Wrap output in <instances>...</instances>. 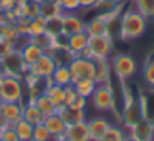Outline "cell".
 <instances>
[{"instance_id":"27","label":"cell","mask_w":154,"mask_h":141,"mask_svg":"<svg viewBox=\"0 0 154 141\" xmlns=\"http://www.w3.org/2000/svg\"><path fill=\"white\" fill-rule=\"evenodd\" d=\"M35 104H36V107L42 111V114H44L45 117L52 116V114L57 113V107H55V104H54L51 99L47 96V93L39 95V96L35 99Z\"/></svg>"},{"instance_id":"41","label":"cell","mask_w":154,"mask_h":141,"mask_svg":"<svg viewBox=\"0 0 154 141\" xmlns=\"http://www.w3.org/2000/svg\"><path fill=\"white\" fill-rule=\"evenodd\" d=\"M99 0H79V8L81 9H91L96 6Z\"/></svg>"},{"instance_id":"11","label":"cell","mask_w":154,"mask_h":141,"mask_svg":"<svg viewBox=\"0 0 154 141\" xmlns=\"http://www.w3.org/2000/svg\"><path fill=\"white\" fill-rule=\"evenodd\" d=\"M84 29H85V23L79 15H76L73 12H63V15H61V35L70 36L73 33L82 32Z\"/></svg>"},{"instance_id":"23","label":"cell","mask_w":154,"mask_h":141,"mask_svg":"<svg viewBox=\"0 0 154 141\" xmlns=\"http://www.w3.org/2000/svg\"><path fill=\"white\" fill-rule=\"evenodd\" d=\"M47 96L51 99L52 102L55 104L57 107V111L58 108L64 107V98H66V87H61V86H57V84H50L45 90Z\"/></svg>"},{"instance_id":"44","label":"cell","mask_w":154,"mask_h":141,"mask_svg":"<svg viewBox=\"0 0 154 141\" xmlns=\"http://www.w3.org/2000/svg\"><path fill=\"white\" fill-rule=\"evenodd\" d=\"M27 2H30V0H17V5H24Z\"/></svg>"},{"instance_id":"40","label":"cell","mask_w":154,"mask_h":141,"mask_svg":"<svg viewBox=\"0 0 154 141\" xmlns=\"http://www.w3.org/2000/svg\"><path fill=\"white\" fill-rule=\"evenodd\" d=\"M69 107H73V108H78V110H85V107H87V98H82V96H76V99H75V102L72 104V105H69Z\"/></svg>"},{"instance_id":"47","label":"cell","mask_w":154,"mask_h":141,"mask_svg":"<svg viewBox=\"0 0 154 141\" xmlns=\"http://www.w3.org/2000/svg\"><path fill=\"white\" fill-rule=\"evenodd\" d=\"M57 141H72V140H69L67 137H61V138H58Z\"/></svg>"},{"instance_id":"6","label":"cell","mask_w":154,"mask_h":141,"mask_svg":"<svg viewBox=\"0 0 154 141\" xmlns=\"http://www.w3.org/2000/svg\"><path fill=\"white\" fill-rule=\"evenodd\" d=\"M112 69L115 72V75L121 80L126 81L129 78H132L136 71H138V65L135 62V59L129 54H117L112 59Z\"/></svg>"},{"instance_id":"14","label":"cell","mask_w":154,"mask_h":141,"mask_svg":"<svg viewBox=\"0 0 154 141\" xmlns=\"http://www.w3.org/2000/svg\"><path fill=\"white\" fill-rule=\"evenodd\" d=\"M64 137H67L69 140H72V141H91L87 120L67 125V129H66V135Z\"/></svg>"},{"instance_id":"2","label":"cell","mask_w":154,"mask_h":141,"mask_svg":"<svg viewBox=\"0 0 154 141\" xmlns=\"http://www.w3.org/2000/svg\"><path fill=\"white\" fill-rule=\"evenodd\" d=\"M24 87H26L24 80L5 75L0 84V101L2 102H23Z\"/></svg>"},{"instance_id":"13","label":"cell","mask_w":154,"mask_h":141,"mask_svg":"<svg viewBox=\"0 0 154 141\" xmlns=\"http://www.w3.org/2000/svg\"><path fill=\"white\" fill-rule=\"evenodd\" d=\"M88 42H90V36L85 33V30H82V32H78V33L67 36L66 47L73 56H79L85 48H88Z\"/></svg>"},{"instance_id":"25","label":"cell","mask_w":154,"mask_h":141,"mask_svg":"<svg viewBox=\"0 0 154 141\" xmlns=\"http://www.w3.org/2000/svg\"><path fill=\"white\" fill-rule=\"evenodd\" d=\"M14 129H15V132H17L20 141H32L33 140V129H35V126H33L32 123H29L27 120H24V119L18 120V122L14 125Z\"/></svg>"},{"instance_id":"5","label":"cell","mask_w":154,"mask_h":141,"mask_svg":"<svg viewBox=\"0 0 154 141\" xmlns=\"http://www.w3.org/2000/svg\"><path fill=\"white\" fill-rule=\"evenodd\" d=\"M93 107L99 111H112L115 108V95L111 89V83H100L91 95Z\"/></svg>"},{"instance_id":"46","label":"cell","mask_w":154,"mask_h":141,"mask_svg":"<svg viewBox=\"0 0 154 141\" xmlns=\"http://www.w3.org/2000/svg\"><path fill=\"white\" fill-rule=\"evenodd\" d=\"M30 2H33V3H38V5H41V3H44L45 0H30Z\"/></svg>"},{"instance_id":"48","label":"cell","mask_w":154,"mask_h":141,"mask_svg":"<svg viewBox=\"0 0 154 141\" xmlns=\"http://www.w3.org/2000/svg\"><path fill=\"white\" fill-rule=\"evenodd\" d=\"M2 107H3V102L0 101V117H2Z\"/></svg>"},{"instance_id":"28","label":"cell","mask_w":154,"mask_h":141,"mask_svg":"<svg viewBox=\"0 0 154 141\" xmlns=\"http://www.w3.org/2000/svg\"><path fill=\"white\" fill-rule=\"evenodd\" d=\"M44 33H47V20L42 15H38V17H35L30 21V27H29L27 36L29 38H35V36H39V35H44Z\"/></svg>"},{"instance_id":"34","label":"cell","mask_w":154,"mask_h":141,"mask_svg":"<svg viewBox=\"0 0 154 141\" xmlns=\"http://www.w3.org/2000/svg\"><path fill=\"white\" fill-rule=\"evenodd\" d=\"M21 6V12H23V17H27L30 20H33L35 17L39 15V5L38 3H33V2H27L24 5H20Z\"/></svg>"},{"instance_id":"49","label":"cell","mask_w":154,"mask_h":141,"mask_svg":"<svg viewBox=\"0 0 154 141\" xmlns=\"http://www.w3.org/2000/svg\"><path fill=\"white\" fill-rule=\"evenodd\" d=\"M0 71H2V56H0Z\"/></svg>"},{"instance_id":"18","label":"cell","mask_w":154,"mask_h":141,"mask_svg":"<svg viewBox=\"0 0 154 141\" xmlns=\"http://www.w3.org/2000/svg\"><path fill=\"white\" fill-rule=\"evenodd\" d=\"M57 113L60 114V117L64 120L66 125H72V123H76V122L87 120V119H85V110H78V108L64 105V107L58 108Z\"/></svg>"},{"instance_id":"20","label":"cell","mask_w":154,"mask_h":141,"mask_svg":"<svg viewBox=\"0 0 154 141\" xmlns=\"http://www.w3.org/2000/svg\"><path fill=\"white\" fill-rule=\"evenodd\" d=\"M23 119L27 120L29 123H32L33 126H36V125L44 123L45 116H44L42 111L36 107L35 102H27V104L24 105V108H23Z\"/></svg>"},{"instance_id":"9","label":"cell","mask_w":154,"mask_h":141,"mask_svg":"<svg viewBox=\"0 0 154 141\" xmlns=\"http://www.w3.org/2000/svg\"><path fill=\"white\" fill-rule=\"evenodd\" d=\"M144 117V113H142V107H141V101L139 99H133L132 96L129 98V101L126 102V107L121 113V120L124 123V126H127L129 129L136 123L139 122L141 119Z\"/></svg>"},{"instance_id":"30","label":"cell","mask_w":154,"mask_h":141,"mask_svg":"<svg viewBox=\"0 0 154 141\" xmlns=\"http://www.w3.org/2000/svg\"><path fill=\"white\" fill-rule=\"evenodd\" d=\"M126 137H127V135H126V132H124V129H123L121 126L111 125V126L105 131V134L100 137L99 141H124Z\"/></svg>"},{"instance_id":"3","label":"cell","mask_w":154,"mask_h":141,"mask_svg":"<svg viewBox=\"0 0 154 141\" xmlns=\"http://www.w3.org/2000/svg\"><path fill=\"white\" fill-rule=\"evenodd\" d=\"M27 69H29V66L24 63L20 50L14 48L11 53H8L2 57V71L5 72V75L17 77V78L24 80V77L27 74Z\"/></svg>"},{"instance_id":"8","label":"cell","mask_w":154,"mask_h":141,"mask_svg":"<svg viewBox=\"0 0 154 141\" xmlns=\"http://www.w3.org/2000/svg\"><path fill=\"white\" fill-rule=\"evenodd\" d=\"M55 68H57V65H55V60L52 59V56L50 53H44V56L36 63L29 66L27 74H30L33 77H39V78H51Z\"/></svg>"},{"instance_id":"4","label":"cell","mask_w":154,"mask_h":141,"mask_svg":"<svg viewBox=\"0 0 154 141\" xmlns=\"http://www.w3.org/2000/svg\"><path fill=\"white\" fill-rule=\"evenodd\" d=\"M69 69H70L73 81H78V80H94L96 78V65H94L93 59L75 56L73 60L69 63Z\"/></svg>"},{"instance_id":"31","label":"cell","mask_w":154,"mask_h":141,"mask_svg":"<svg viewBox=\"0 0 154 141\" xmlns=\"http://www.w3.org/2000/svg\"><path fill=\"white\" fill-rule=\"evenodd\" d=\"M58 138L52 137L51 132L47 129V126L44 123L36 125L33 129V141H57Z\"/></svg>"},{"instance_id":"7","label":"cell","mask_w":154,"mask_h":141,"mask_svg":"<svg viewBox=\"0 0 154 141\" xmlns=\"http://www.w3.org/2000/svg\"><path fill=\"white\" fill-rule=\"evenodd\" d=\"M88 50H90L93 59H108L114 51V42L109 35L93 36V38H90Z\"/></svg>"},{"instance_id":"15","label":"cell","mask_w":154,"mask_h":141,"mask_svg":"<svg viewBox=\"0 0 154 141\" xmlns=\"http://www.w3.org/2000/svg\"><path fill=\"white\" fill-rule=\"evenodd\" d=\"M44 125L47 126V129L51 132V135L52 137H55V138H61V137H64V135H66L67 125L64 123V120L60 117V114H58V113H55V114H52V116L45 117Z\"/></svg>"},{"instance_id":"43","label":"cell","mask_w":154,"mask_h":141,"mask_svg":"<svg viewBox=\"0 0 154 141\" xmlns=\"http://www.w3.org/2000/svg\"><path fill=\"white\" fill-rule=\"evenodd\" d=\"M6 126H8V125H6V123L0 119V137H2V134H3V131H5V128H6Z\"/></svg>"},{"instance_id":"39","label":"cell","mask_w":154,"mask_h":141,"mask_svg":"<svg viewBox=\"0 0 154 141\" xmlns=\"http://www.w3.org/2000/svg\"><path fill=\"white\" fill-rule=\"evenodd\" d=\"M76 96H78V93H76V90L73 89V86L70 84V86H67L66 87V98H64V105H72L73 102H75V99H76Z\"/></svg>"},{"instance_id":"36","label":"cell","mask_w":154,"mask_h":141,"mask_svg":"<svg viewBox=\"0 0 154 141\" xmlns=\"http://www.w3.org/2000/svg\"><path fill=\"white\" fill-rule=\"evenodd\" d=\"M63 12H75L79 8V0H58Z\"/></svg>"},{"instance_id":"1","label":"cell","mask_w":154,"mask_h":141,"mask_svg":"<svg viewBox=\"0 0 154 141\" xmlns=\"http://www.w3.org/2000/svg\"><path fill=\"white\" fill-rule=\"evenodd\" d=\"M147 17L142 15L136 8L127 9L121 15L120 21V36L121 39H136L142 36L147 30Z\"/></svg>"},{"instance_id":"10","label":"cell","mask_w":154,"mask_h":141,"mask_svg":"<svg viewBox=\"0 0 154 141\" xmlns=\"http://www.w3.org/2000/svg\"><path fill=\"white\" fill-rule=\"evenodd\" d=\"M130 137L135 141H153L154 137V120L142 117L130 128Z\"/></svg>"},{"instance_id":"32","label":"cell","mask_w":154,"mask_h":141,"mask_svg":"<svg viewBox=\"0 0 154 141\" xmlns=\"http://www.w3.org/2000/svg\"><path fill=\"white\" fill-rule=\"evenodd\" d=\"M135 8L147 18H154V0H135Z\"/></svg>"},{"instance_id":"21","label":"cell","mask_w":154,"mask_h":141,"mask_svg":"<svg viewBox=\"0 0 154 141\" xmlns=\"http://www.w3.org/2000/svg\"><path fill=\"white\" fill-rule=\"evenodd\" d=\"M50 80H51L52 84H57V86H61V87H67V86H70V84L73 83L70 69H69V66H66V65L57 66L55 71L52 72Z\"/></svg>"},{"instance_id":"29","label":"cell","mask_w":154,"mask_h":141,"mask_svg":"<svg viewBox=\"0 0 154 141\" xmlns=\"http://www.w3.org/2000/svg\"><path fill=\"white\" fill-rule=\"evenodd\" d=\"M30 41H32L33 44H36V45L41 48L44 53H50L52 48L55 47V38L51 36L50 33H44V35H39V36L30 38Z\"/></svg>"},{"instance_id":"19","label":"cell","mask_w":154,"mask_h":141,"mask_svg":"<svg viewBox=\"0 0 154 141\" xmlns=\"http://www.w3.org/2000/svg\"><path fill=\"white\" fill-rule=\"evenodd\" d=\"M21 56H23V60L27 66H32L33 63H36L42 56H44V51L38 47L36 44H33L32 41H29L26 45L21 47Z\"/></svg>"},{"instance_id":"12","label":"cell","mask_w":154,"mask_h":141,"mask_svg":"<svg viewBox=\"0 0 154 141\" xmlns=\"http://www.w3.org/2000/svg\"><path fill=\"white\" fill-rule=\"evenodd\" d=\"M23 102H3L2 107V120L8 126H14L18 120L23 119Z\"/></svg>"},{"instance_id":"52","label":"cell","mask_w":154,"mask_h":141,"mask_svg":"<svg viewBox=\"0 0 154 141\" xmlns=\"http://www.w3.org/2000/svg\"><path fill=\"white\" fill-rule=\"evenodd\" d=\"M32 141H33V140H32Z\"/></svg>"},{"instance_id":"22","label":"cell","mask_w":154,"mask_h":141,"mask_svg":"<svg viewBox=\"0 0 154 141\" xmlns=\"http://www.w3.org/2000/svg\"><path fill=\"white\" fill-rule=\"evenodd\" d=\"M39 15H42L45 20H51L55 17H61L63 9L57 0H45L39 5Z\"/></svg>"},{"instance_id":"42","label":"cell","mask_w":154,"mask_h":141,"mask_svg":"<svg viewBox=\"0 0 154 141\" xmlns=\"http://www.w3.org/2000/svg\"><path fill=\"white\" fill-rule=\"evenodd\" d=\"M0 5H2L3 11H9L17 6V0H0Z\"/></svg>"},{"instance_id":"51","label":"cell","mask_w":154,"mask_h":141,"mask_svg":"<svg viewBox=\"0 0 154 141\" xmlns=\"http://www.w3.org/2000/svg\"><path fill=\"white\" fill-rule=\"evenodd\" d=\"M0 141H3V140H0Z\"/></svg>"},{"instance_id":"33","label":"cell","mask_w":154,"mask_h":141,"mask_svg":"<svg viewBox=\"0 0 154 141\" xmlns=\"http://www.w3.org/2000/svg\"><path fill=\"white\" fill-rule=\"evenodd\" d=\"M47 33H50L54 38H58L61 35V17L47 20Z\"/></svg>"},{"instance_id":"24","label":"cell","mask_w":154,"mask_h":141,"mask_svg":"<svg viewBox=\"0 0 154 141\" xmlns=\"http://www.w3.org/2000/svg\"><path fill=\"white\" fill-rule=\"evenodd\" d=\"M94 65H96V83H108L109 77H111V68H109V62L108 59H93Z\"/></svg>"},{"instance_id":"37","label":"cell","mask_w":154,"mask_h":141,"mask_svg":"<svg viewBox=\"0 0 154 141\" xmlns=\"http://www.w3.org/2000/svg\"><path fill=\"white\" fill-rule=\"evenodd\" d=\"M30 18H27V17H20L18 20H17V23H15V27L18 29V32H20V35H26L27 36V33H29V27H30Z\"/></svg>"},{"instance_id":"38","label":"cell","mask_w":154,"mask_h":141,"mask_svg":"<svg viewBox=\"0 0 154 141\" xmlns=\"http://www.w3.org/2000/svg\"><path fill=\"white\" fill-rule=\"evenodd\" d=\"M0 140H3V141H20V138H18V135H17L14 126H6L5 131H3V134H2V137H0Z\"/></svg>"},{"instance_id":"45","label":"cell","mask_w":154,"mask_h":141,"mask_svg":"<svg viewBox=\"0 0 154 141\" xmlns=\"http://www.w3.org/2000/svg\"><path fill=\"white\" fill-rule=\"evenodd\" d=\"M3 78H5V72H3V71H0V84H2Z\"/></svg>"},{"instance_id":"17","label":"cell","mask_w":154,"mask_h":141,"mask_svg":"<svg viewBox=\"0 0 154 141\" xmlns=\"http://www.w3.org/2000/svg\"><path fill=\"white\" fill-rule=\"evenodd\" d=\"M87 125H88V132H90L91 141H99L100 137L105 134V131L111 126L109 120L103 117H94L91 120H87Z\"/></svg>"},{"instance_id":"16","label":"cell","mask_w":154,"mask_h":141,"mask_svg":"<svg viewBox=\"0 0 154 141\" xmlns=\"http://www.w3.org/2000/svg\"><path fill=\"white\" fill-rule=\"evenodd\" d=\"M85 33L93 38V36H102V35H109V23L102 20L99 15L91 18L88 23H85Z\"/></svg>"},{"instance_id":"50","label":"cell","mask_w":154,"mask_h":141,"mask_svg":"<svg viewBox=\"0 0 154 141\" xmlns=\"http://www.w3.org/2000/svg\"><path fill=\"white\" fill-rule=\"evenodd\" d=\"M2 12H3V8H2V5H0V14H2Z\"/></svg>"},{"instance_id":"26","label":"cell","mask_w":154,"mask_h":141,"mask_svg":"<svg viewBox=\"0 0 154 141\" xmlns=\"http://www.w3.org/2000/svg\"><path fill=\"white\" fill-rule=\"evenodd\" d=\"M73 89L76 90V93L82 98H91V95L94 92L97 83L94 80H78V81H73Z\"/></svg>"},{"instance_id":"35","label":"cell","mask_w":154,"mask_h":141,"mask_svg":"<svg viewBox=\"0 0 154 141\" xmlns=\"http://www.w3.org/2000/svg\"><path fill=\"white\" fill-rule=\"evenodd\" d=\"M144 80L151 89H154V57H151L144 66Z\"/></svg>"}]
</instances>
